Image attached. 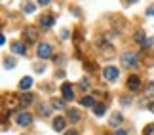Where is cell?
<instances>
[{"instance_id": "obj_1", "label": "cell", "mask_w": 154, "mask_h": 135, "mask_svg": "<svg viewBox=\"0 0 154 135\" xmlns=\"http://www.w3.org/2000/svg\"><path fill=\"white\" fill-rule=\"evenodd\" d=\"M101 74H103V78H105L106 82H116L118 76H120V69L114 67V65H106V67L103 69Z\"/></svg>"}, {"instance_id": "obj_2", "label": "cell", "mask_w": 154, "mask_h": 135, "mask_svg": "<svg viewBox=\"0 0 154 135\" xmlns=\"http://www.w3.org/2000/svg\"><path fill=\"white\" fill-rule=\"evenodd\" d=\"M23 40H25V44H36L38 42V29L25 27L23 29Z\"/></svg>"}, {"instance_id": "obj_3", "label": "cell", "mask_w": 154, "mask_h": 135, "mask_svg": "<svg viewBox=\"0 0 154 135\" xmlns=\"http://www.w3.org/2000/svg\"><path fill=\"white\" fill-rule=\"evenodd\" d=\"M122 65L126 69H137V65H139L137 54H133V51H126V54L122 55Z\"/></svg>"}, {"instance_id": "obj_4", "label": "cell", "mask_w": 154, "mask_h": 135, "mask_svg": "<svg viewBox=\"0 0 154 135\" xmlns=\"http://www.w3.org/2000/svg\"><path fill=\"white\" fill-rule=\"evenodd\" d=\"M51 46L48 44V42H40L38 46H36V55L40 57V59H50L51 57Z\"/></svg>"}, {"instance_id": "obj_5", "label": "cell", "mask_w": 154, "mask_h": 135, "mask_svg": "<svg viewBox=\"0 0 154 135\" xmlns=\"http://www.w3.org/2000/svg\"><path fill=\"white\" fill-rule=\"evenodd\" d=\"M31 124H32V114L31 112H19V114H17V126L29 127Z\"/></svg>"}, {"instance_id": "obj_6", "label": "cell", "mask_w": 154, "mask_h": 135, "mask_svg": "<svg viewBox=\"0 0 154 135\" xmlns=\"http://www.w3.org/2000/svg\"><path fill=\"white\" fill-rule=\"evenodd\" d=\"M61 93H63V99L65 101H72L74 99V87L69 84V82H65L61 86Z\"/></svg>"}, {"instance_id": "obj_7", "label": "cell", "mask_w": 154, "mask_h": 135, "mask_svg": "<svg viewBox=\"0 0 154 135\" xmlns=\"http://www.w3.org/2000/svg\"><path fill=\"white\" fill-rule=\"evenodd\" d=\"M128 90L129 91H139L141 90V80H139L137 74H131L128 78Z\"/></svg>"}, {"instance_id": "obj_8", "label": "cell", "mask_w": 154, "mask_h": 135, "mask_svg": "<svg viewBox=\"0 0 154 135\" xmlns=\"http://www.w3.org/2000/svg\"><path fill=\"white\" fill-rule=\"evenodd\" d=\"M53 25H55V17L53 15H50V14L40 15V27L42 29H51Z\"/></svg>"}, {"instance_id": "obj_9", "label": "cell", "mask_w": 154, "mask_h": 135, "mask_svg": "<svg viewBox=\"0 0 154 135\" xmlns=\"http://www.w3.org/2000/svg\"><path fill=\"white\" fill-rule=\"evenodd\" d=\"M67 118L72 122V124H76V122L82 120V112H80L78 109H69V110H67Z\"/></svg>"}, {"instance_id": "obj_10", "label": "cell", "mask_w": 154, "mask_h": 135, "mask_svg": "<svg viewBox=\"0 0 154 135\" xmlns=\"http://www.w3.org/2000/svg\"><path fill=\"white\" fill-rule=\"evenodd\" d=\"M11 51L17 55H27V44H23V42H14L11 44Z\"/></svg>"}, {"instance_id": "obj_11", "label": "cell", "mask_w": 154, "mask_h": 135, "mask_svg": "<svg viewBox=\"0 0 154 135\" xmlns=\"http://www.w3.org/2000/svg\"><path fill=\"white\" fill-rule=\"evenodd\" d=\"M122 122H124V116H122V112H112L110 120H109V126H110V127H116V126H120Z\"/></svg>"}, {"instance_id": "obj_12", "label": "cell", "mask_w": 154, "mask_h": 135, "mask_svg": "<svg viewBox=\"0 0 154 135\" xmlns=\"http://www.w3.org/2000/svg\"><path fill=\"white\" fill-rule=\"evenodd\" d=\"M65 126H67V120H65L63 116H57V118L53 120V130H55V131H63Z\"/></svg>"}, {"instance_id": "obj_13", "label": "cell", "mask_w": 154, "mask_h": 135, "mask_svg": "<svg viewBox=\"0 0 154 135\" xmlns=\"http://www.w3.org/2000/svg\"><path fill=\"white\" fill-rule=\"evenodd\" d=\"M133 40H135V42H137L139 46H143V44L146 42V34H145V31H143V29H139V31L133 34Z\"/></svg>"}, {"instance_id": "obj_14", "label": "cell", "mask_w": 154, "mask_h": 135, "mask_svg": "<svg viewBox=\"0 0 154 135\" xmlns=\"http://www.w3.org/2000/svg\"><path fill=\"white\" fill-rule=\"evenodd\" d=\"M50 107H51V105H48V103H40L36 107V112L40 116H50Z\"/></svg>"}, {"instance_id": "obj_15", "label": "cell", "mask_w": 154, "mask_h": 135, "mask_svg": "<svg viewBox=\"0 0 154 135\" xmlns=\"http://www.w3.org/2000/svg\"><path fill=\"white\" fill-rule=\"evenodd\" d=\"M80 105H84V107H95V97H91V95H84V97H82V101H80Z\"/></svg>"}, {"instance_id": "obj_16", "label": "cell", "mask_w": 154, "mask_h": 135, "mask_svg": "<svg viewBox=\"0 0 154 135\" xmlns=\"http://www.w3.org/2000/svg\"><path fill=\"white\" fill-rule=\"evenodd\" d=\"M50 105H51V109H55V110H63L65 109V99H55L53 97Z\"/></svg>"}, {"instance_id": "obj_17", "label": "cell", "mask_w": 154, "mask_h": 135, "mask_svg": "<svg viewBox=\"0 0 154 135\" xmlns=\"http://www.w3.org/2000/svg\"><path fill=\"white\" fill-rule=\"evenodd\" d=\"M31 86H32V78H31V76H25V78H21V82H19V87H21L23 91H25V90H29Z\"/></svg>"}, {"instance_id": "obj_18", "label": "cell", "mask_w": 154, "mask_h": 135, "mask_svg": "<svg viewBox=\"0 0 154 135\" xmlns=\"http://www.w3.org/2000/svg\"><path fill=\"white\" fill-rule=\"evenodd\" d=\"M19 103L21 105H31V103H34V95H32V93H23L21 99H19Z\"/></svg>"}, {"instance_id": "obj_19", "label": "cell", "mask_w": 154, "mask_h": 135, "mask_svg": "<svg viewBox=\"0 0 154 135\" xmlns=\"http://www.w3.org/2000/svg\"><path fill=\"white\" fill-rule=\"evenodd\" d=\"M106 112V105H103V103H97L95 107H93V114L95 116H103Z\"/></svg>"}, {"instance_id": "obj_20", "label": "cell", "mask_w": 154, "mask_h": 135, "mask_svg": "<svg viewBox=\"0 0 154 135\" xmlns=\"http://www.w3.org/2000/svg\"><path fill=\"white\" fill-rule=\"evenodd\" d=\"M34 8H36L34 2H25L23 4V11H25V14H34Z\"/></svg>"}, {"instance_id": "obj_21", "label": "cell", "mask_w": 154, "mask_h": 135, "mask_svg": "<svg viewBox=\"0 0 154 135\" xmlns=\"http://www.w3.org/2000/svg\"><path fill=\"white\" fill-rule=\"evenodd\" d=\"M145 93H146L149 97H152V95H154V80L146 84V90H145Z\"/></svg>"}, {"instance_id": "obj_22", "label": "cell", "mask_w": 154, "mask_h": 135, "mask_svg": "<svg viewBox=\"0 0 154 135\" xmlns=\"http://www.w3.org/2000/svg\"><path fill=\"white\" fill-rule=\"evenodd\" d=\"M4 67H6V69H14V67H15V59L6 57V59H4Z\"/></svg>"}, {"instance_id": "obj_23", "label": "cell", "mask_w": 154, "mask_h": 135, "mask_svg": "<svg viewBox=\"0 0 154 135\" xmlns=\"http://www.w3.org/2000/svg\"><path fill=\"white\" fill-rule=\"evenodd\" d=\"M120 103L124 105V107H129V105H131V97H129V95H122L120 97Z\"/></svg>"}, {"instance_id": "obj_24", "label": "cell", "mask_w": 154, "mask_h": 135, "mask_svg": "<svg viewBox=\"0 0 154 135\" xmlns=\"http://www.w3.org/2000/svg\"><path fill=\"white\" fill-rule=\"evenodd\" d=\"M80 86L84 87V91H88V87H90V80H88V78H82L80 80Z\"/></svg>"}, {"instance_id": "obj_25", "label": "cell", "mask_w": 154, "mask_h": 135, "mask_svg": "<svg viewBox=\"0 0 154 135\" xmlns=\"http://www.w3.org/2000/svg\"><path fill=\"white\" fill-rule=\"evenodd\" d=\"M145 135H154V124H149L145 127Z\"/></svg>"}, {"instance_id": "obj_26", "label": "cell", "mask_w": 154, "mask_h": 135, "mask_svg": "<svg viewBox=\"0 0 154 135\" xmlns=\"http://www.w3.org/2000/svg\"><path fill=\"white\" fill-rule=\"evenodd\" d=\"M146 15H150V17H154V4H150L149 8H146V11H145Z\"/></svg>"}, {"instance_id": "obj_27", "label": "cell", "mask_w": 154, "mask_h": 135, "mask_svg": "<svg viewBox=\"0 0 154 135\" xmlns=\"http://www.w3.org/2000/svg\"><path fill=\"white\" fill-rule=\"evenodd\" d=\"M34 70L36 72H44V65H34Z\"/></svg>"}, {"instance_id": "obj_28", "label": "cell", "mask_w": 154, "mask_h": 135, "mask_svg": "<svg viewBox=\"0 0 154 135\" xmlns=\"http://www.w3.org/2000/svg\"><path fill=\"white\" fill-rule=\"evenodd\" d=\"M51 2H50V0H40V2H38V6H50Z\"/></svg>"}, {"instance_id": "obj_29", "label": "cell", "mask_w": 154, "mask_h": 135, "mask_svg": "<svg viewBox=\"0 0 154 135\" xmlns=\"http://www.w3.org/2000/svg\"><path fill=\"white\" fill-rule=\"evenodd\" d=\"M149 46H152V38H146V42L143 44V48H149Z\"/></svg>"}, {"instance_id": "obj_30", "label": "cell", "mask_w": 154, "mask_h": 135, "mask_svg": "<svg viewBox=\"0 0 154 135\" xmlns=\"http://www.w3.org/2000/svg\"><path fill=\"white\" fill-rule=\"evenodd\" d=\"M114 135H128V131H126V130H116Z\"/></svg>"}, {"instance_id": "obj_31", "label": "cell", "mask_w": 154, "mask_h": 135, "mask_svg": "<svg viewBox=\"0 0 154 135\" xmlns=\"http://www.w3.org/2000/svg\"><path fill=\"white\" fill-rule=\"evenodd\" d=\"M65 135H78V131H76V130H70V131H67Z\"/></svg>"}, {"instance_id": "obj_32", "label": "cell", "mask_w": 154, "mask_h": 135, "mask_svg": "<svg viewBox=\"0 0 154 135\" xmlns=\"http://www.w3.org/2000/svg\"><path fill=\"white\" fill-rule=\"evenodd\" d=\"M149 109H150V112H152V114H154V101H152V103H150V105H149Z\"/></svg>"}]
</instances>
